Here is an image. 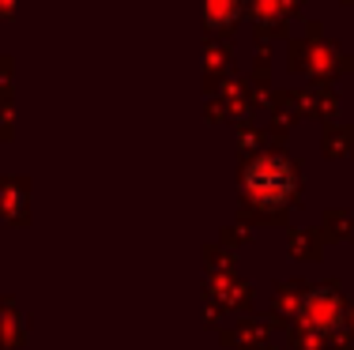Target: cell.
<instances>
[{"label":"cell","mask_w":354,"mask_h":350,"mask_svg":"<svg viewBox=\"0 0 354 350\" xmlns=\"http://www.w3.org/2000/svg\"><path fill=\"white\" fill-rule=\"evenodd\" d=\"M294 188H298V177H294V166L279 155H260L249 162L245 170V193L252 204L260 207H283L290 204Z\"/></svg>","instance_id":"1"},{"label":"cell","mask_w":354,"mask_h":350,"mask_svg":"<svg viewBox=\"0 0 354 350\" xmlns=\"http://www.w3.org/2000/svg\"><path fill=\"white\" fill-rule=\"evenodd\" d=\"M298 316L317 339H332L343 328V302L332 286H313L309 294H301Z\"/></svg>","instance_id":"2"}]
</instances>
